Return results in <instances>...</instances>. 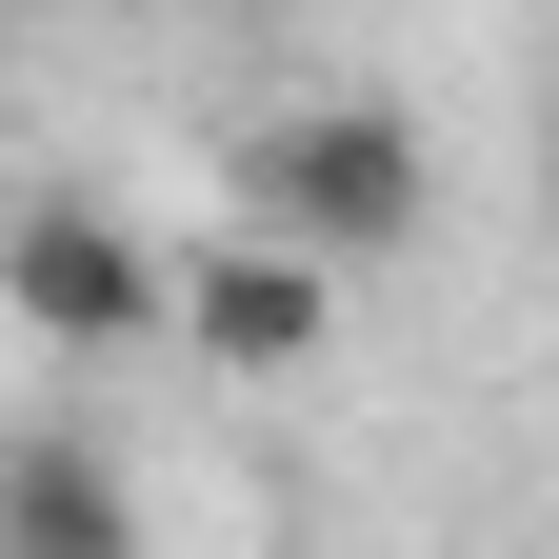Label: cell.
I'll use <instances>...</instances> for the list:
<instances>
[{
	"mask_svg": "<svg viewBox=\"0 0 559 559\" xmlns=\"http://www.w3.org/2000/svg\"><path fill=\"white\" fill-rule=\"evenodd\" d=\"M221 221L300 240L320 280H360V260H400L419 221H440V160H419V120H400V100L300 81V100H260V120L221 140Z\"/></svg>",
	"mask_w": 559,
	"mask_h": 559,
	"instance_id": "cell-1",
	"label": "cell"
},
{
	"mask_svg": "<svg viewBox=\"0 0 559 559\" xmlns=\"http://www.w3.org/2000/svg\"><path fill=\"white\" fill-rule=\"evenodd\" d=\"M0 320H21L40 360H160L180 340V240H140L81 180H21L0 200Z\"/></svg>",
	"mask_w": 559,
	"mask_h": 559,
	"instance_id": "cell-2",
	"label": "cell"
},
{
	"mask_svg": "<svg viewBox=\"0 0 559 559\" xmlns=\"http://www.w3.org/2000/svg\"><path fill=\"white\" fill-rule=\"evenodd\" d=\"M320 340H340V280L300 240H260V221H200L180 240V360L200 380H300Z\"/></svg>",
	"mask_w": 559,
	"mask_h": 559,
	"instance_id": "cell-3",
	"label": "cell"
},
{
	"mask_svg": "<svg viewBox=\"0 0 559 559\" xmlns=\"http://www.w3.org/2000/svg\"><path fill=\"white\" fill-rule=\"evenodd\" d=\"M0 559H140V479L81 419H0Z\"/></svg>",
	"mask_w": 559,
	"mask_h": 559,
	"instance_id": "cell-4",
	"label": "cell"
}]
</instances>
